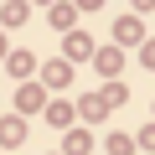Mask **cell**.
<instances>
[{
  "instance_id": "7a4b0ae2",
  "label": "cell",
  "mask_w": 155,
  "mask_h": 155,
  "mask_svg": "<svg viewBox=\"0 0 155 155\" xmlns=\"http://www.w3.org/2000/svg\"><path fill=\"white\" fill-rule=\"evenodd\" d=\"M78 5H88V11H93V5H98V0H78Z\"/></svg>"
},
{
  "instance_id": "6da1fadb",
  "label": "cell",
  "mask_w": 155,
  "mask_h": 155,
  "mask_svg": "<svg viewBox=\"0 0 155 155\" xmlns=\"http://www.w3.org/2000/svg\"><path fill=\"white\" fill-rule=\"evenodd\" d=\"M67 52H72V57H83V52H88V36H83V31H78V36H67Z\"/></svg>"
}]
</instances>
